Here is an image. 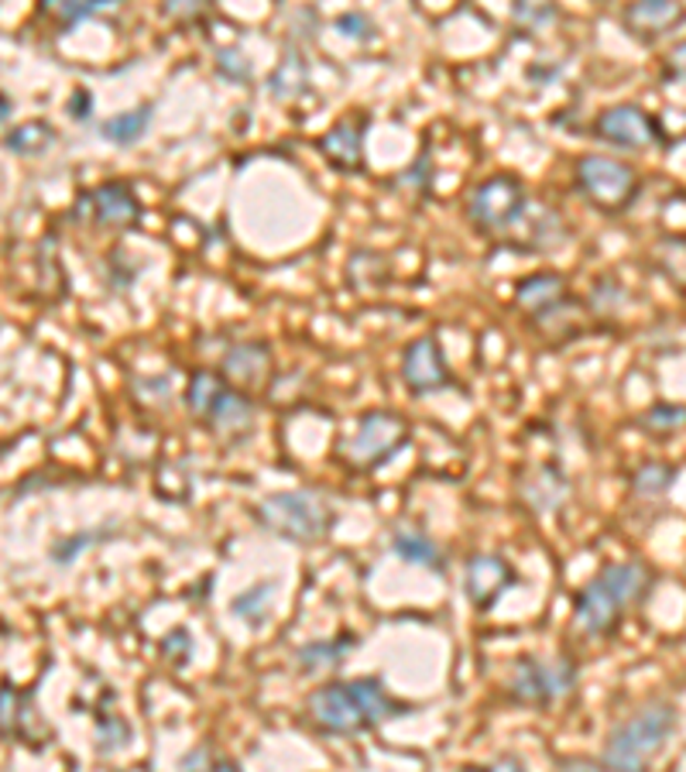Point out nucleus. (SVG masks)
<instances>
[{
    "label": "nucleus",
    "mask_w": 686,
    "mask_h": 772,
    "mask_svg": "<svg viewBox=\"0 0 686 772\" xmlns=\"http://www.w3.org/2000/svg\"><path fill=\"white\" fill-rule=\"evenodd\" d=\"M165 14L175 21H190V18L206 14V4H200V0H190V4H165Z\"/></svg>",
    "instance_id": "nucleus-38"
},
{
    "label": "nucleus",
    "mask_w": 686,
    "mask_h": 772,
    "mask_svg": "<svg viewBox=\"0 0 686 772\" xmlns=\"http://www.w3.org/2000/svg\"><path fill=\"white\" fill-rule=\"evenodd\" d=\"M649 570L642 564H608L574 598V622L587 635H604L618 625L625 608L645 591Z\"/></svg>",
    "instance_id": "nucleus-3"
},
{
    "label": "nucleus",
    "mask_w": 686,
    "mask_h": 772,
    "mask_svg": "<svg viewBox=\"0 0 686 772\" xmlns=\"http://www.w3.org/2000/svg\"><path fill=\"white\" fill-rule=\"evenodd\" d=\"M673 481H676V468H669V463H642L632 474V491L639 498H660Z\"/></svg>",
    "instance_id": "nucleus-27"
},
{
    "label": "nucleus",
    "mask_w": 686,
    "mask_h": 772,
    "mask_svg": "<svg viewBox=\"0 0 686 772\" xmlns=\"http://www.w3.org/2000/svg\"><path fill=\"white\" fill-rule=\"evenodd\" d=\"M574 182L577 190L608 213H618L632 206L635 200V190H639V179H635V169L611 159V154H583V159H577V169H574Z\"/></svg>",
    "instance_id": "nucleus-6"
},
{
    "label": "nucleus",
    "mask_w": 686,
    "mask_h": 772,
    "mask_svg": "<svg viewBox=\"0 0 686 772\" xmlns=\"http://www.w3.org/2000/svg\"><path fill=\"white\" fill-rule=\"evenodd\" d=\"M336 31L343 39H354V42H367L374 39V21L364 11H343L336 18Z\"/></svg>",
    "instance_id": "nucleus-33"
},
{
    "label": "nucleus",
    "mask_w": 686,
    "mask_h": 772,
    "mask_svg": "<svg viewBox=\"0 0 686 772\" xmlns=\"http://www.w3.org/2000/svg\"><path fill=\"white\" fill-rule=\"evenodd\" d=\"M518 491H522L525 505L536 515H549L570 498V478L559 471L556 463H539V468L522 474Z\"/></svg>",
    "instance_id": "nucleus-14"
},
{
    "label": "nucleus",
    "mask_w": 686,
    "mask_h": 772,
    "mask_svg": "<svg viewBox=\"0 0 686 772\" xmlns=\"http://www.w3.org/2000/svg\"><path fill=\"white\" fill-rule=\"evenodd\" d=\"M110 8H114V0H76V4H58V0H49L42 11L52 14L58 24H76L83 18H97V14H104Z\"/></svg>",
    "instance_id": "nucleus-29"
},
{
    "label": "nucleus",
    "mask_w": 686,
    "mask_h": 772,
    "mask_svg": "<svg viewBox=\"0 0 686 772\" xmlns=\"http://www.w3.org/2000/svg\"><path fill=\"white\" fill-rule=\"evenodd\" d=\"M55 144V131L42 120H31V124H18L14 131H8L4 148L14 154H42Z\"/></svg>",
    "instance_id": "nucleus-25"
},
{
    "label": "nucleus",
    "mask_w": 686,
    "mask_h": 772,
    "mask_svg": "<svg viewBox=\"0 0 686 772\" xmlns=\"http://www.w3.org/2000/svg\"><path fill=\"white\" fill-rule=\"evenodd\" d=\"M93 539H97V533H83V536H73V539H66L62 546H55V553H52V560L58 564V567H66V564H73L76 556H79V549L83 546H89Z\"/></svg>",
    "instance_id": "nucleus-35"
},
{
    "label": "nucleus",
    "mask_w": 686,
    "mask_h": 772,
    "mask_svg": "<svg viewBox=\"0 0 686 772\" xmlns=\"http://www.w3.org/2000/svg\"><path fill=\"white\" fill-rule=\"evenodd\" d=\"M206 426L224 440H240L244 432H251V426H255V401L244 392L227 388L224 398L216 401V409L206 416Z\"/></svg>",
    "instance_id": "nucleus-16"
},
{
    "label": "nucleus",
    "mask_w": 686,
    "mask_h": 772,
    "mask_svg": "<svg viewBox=\"0 0 686 772\" xmlns=\"http://www.w3.org/2000/svg\"><path fill=\"white\" fill-rule=\"evenodd\" d=\"M364 128H367L364 117L333 124V128L320 138L323 159L340 172H357L364 165Z\"/></svg>",
    "instance_id": "nucleus-15"
},
{
    "label": "nucleus",
    "mask_w": 686,
    "mask_h": 772,
    "mask_svg": "<svg viewBox=\"0 0 686 772\" xmlns=\"http://www.w3.org/2000/svg\"><path fill=\"white\" fill-rule=\"evenodd\" d=\"M577 663L559 656V660H533L525 656L515 663L512 673V700L525 707H549L556 700H564L577 690Z\"/></svg>",
    "instance_id": "nucleus-7"
},
{
    "label": "nucleus",
    "mask_w": 686,
    "mask_h": 772,
    "mask_svg": "<svg viewBox=\"0 0 686 772\" xmlns=\"http://www.w3.org/2000/svg\"><path fill=\"white\" fill-rule=\"evenodd\" d=\"M676 731V707L666 700H652L639 707L632 718L621 721L601 752L604 772H649L652 759H656L666 746V738Z\"/></svg>",
    "instance_id": "nucleus-2"
},
{
    "label": "nucleus",
    "mask_w": 686,
    "mask_h": 772,
    "mask_svg": "<svg viewBox=\"0 0 686 772\" xmlns=\"http://www.w3.org/2000/svg\"><path fill=\"white\" fill-rule=\"evenodd\" d=\"M401 378L416 395L443 392L453 385V375L447 367L443 347L436 336H416L409 347L401 351Z\"/></svg>",
    "instance_id": "nucleus-10"
},
{
    "label": "nucleus",
    "mask_w": 686,
    "mask_h": 772,
    "mask_svg": "<svg viewBox=\"0 0 686 772\" xmlns=\"http://www.w3.org/2000/svg\"><path fill=\"white\" fill-rule=\"evenodd\" d=\"M625 299H629V292L621 289L614 278H601V282L594 286V292H590V299H587V309L594 317H614L621 305H625Z\"/></svg>",
    "instance_id": "nucleus-30"
},
{
    "label": "nucleus",
    "mask_w": 686,
    "mask_h": 772,
    "mask_svg": "<svg viewBox=\"0 0 686 772\" xmlns=\"http://www.w3.org/2000/svg\"><path fill=\"white\" fill-rule=\"evenodd\" d=\"M354 645V639H320L299 648V666L302 673H317V669H333L340 666V660L347 656V648Z\"/></svg>",
    "instance_id": "nucleus-24"
},
{
    "label": "nucleus",
    "mask_w": 686,
    "mask_h": 772,
    "mask_svg": "<svg viewBox=\"0 0 686 772\" xmlns=\"http://www.w3.org/2000/svg\"><path fill=\"white\" fill-rule=\"evenodd\" d=\"M405 440H409V426H405V419L378 409V412L361 416L354 437L343 443L340 457L347 460L354 471H374L378 463L395 457L405 447Z\"/></svg>",
    "instance_id": "nucleus-8"
},
{
    "label": "nucleus",
    "mask_w": 686,
    "mask_h": 772,
    "mask_svg": "<svg viewBox=\"0 0 686 772\" xmlns=\"http://www.w3.org/2000/svg\"><path fill=\"white\" fill-rule=\"evenodd\" d=\"M639 426L645 432H656V437H666V432H679L686 429V406H673V401H660L649 412H642Z\"/></svg>",
    "instance_id": "nucleus-28"
},
{
    "label": "nucleus",
    "mask_w": 686,
    "mask_h": 772,
    "mask_svg": "<svg viewBox=\"0 0 686 772\" xmlns=\"http://www.w3.org/2000/svg\"><path fill=\"white\" fill-rule=\"evenodd\" d=\"M556 14H559V11H556L553 4H528V0H518L515 11H512L515 24H522V28H528V31H539V28L553 24Z\"/></svg>",
    "instance_id": "nucleus-32"
},
{
    "label": "nucleus",
    "mask_w": 686,
    "mask_h": 772,
    "mask_svg": "<svg viewBox=\"0 0 686 772\" xmlns=\"http://www.w3.org/2000/svg\"><path fill=\"white\" fill-rule=\"evenodd\" d=\"M86 203H89L93 221L104 227H135L141 216V203L135 190L128 182H117V179L97 185V190L86 196Z\"/></svg>",
    "instance_id": "nucleus-13"
},
{
    "label": "nucleus",
    "mask_w": 686,
    "mask_h": 772,
    "mask_svg": "<svg viewBox=\"0 0 686 772\" xmlns=\"http://www.w3.org/2000/svg\"><path fill=\"white\" fill-rule=\"evenodd\" d=\"M683 21H686V8L676 4V0H635V4L621 11V24L645 45L666 39Z\"/></svg>",
    "instance_id": "nucleus-12"
},
{
    "label": "nucleus",
    "mask_w": 686,
    "mask_h": 772,
    "mask_svg": "<svg viewBox=\"0 0 686 772\" xmlns=\"http://www.w3.org/2000/svg\"><path fill=\"white\" fill-rule=\"evenodd\" d=\"M525 213H528V196L515 175H491L481 185H474L471 200H467V216L484 234H505L518 227L525 221Z\"/></svg>",
    "instance_id": "nucleus-5"
},
{
    "label": "nucleus",
    "mask_w": 686,
    "mask_h": 772,
    "mask_svg": "<svg viewBox=\"0 0 686 772\" xmlns=\"http://www.w3.org/2000/svg\"><path fill=\"white\" fill-rule=\"evenodd\" d=\"M216 69H221L227 79H234V83H247L251 79V62L244 58V52H237V49H224L221 52V58H216Z\"/></svg>",
    "instance_id": "nucleus-34"
},
{
    "label": "nucleus",
    "mask_w": 686,
    "mask_h": 772,
    "mask_svg": "<svg viewBox=\"0 0 686 772\" xmlns=\"http://www.w3.org/2000/svg\"><path fill=\"white\" fill-rule=\"evenodd\" d=\"M97 741H100V752H104V755L120 752V749L131 741V728H128V721H124V718H114V715H104V718L97 721Z\"/></svg>",
    "instance_id": "nucleus-31"
},
{
    "label": "nucleus",
    "mask_w": 686,
    "mask_h": 772,
    "mask_svg": "<svg viewBox=\"0 0 686 772\" xmlns=\"http://www.w3.org/2000/svg\"><path fill=\"white\" fill-rule=\"evenodd\" d=\"M255 518L261 522V529L292 539V543H317L333 533L336 512L330 502L317 491H275L255 508Z\"/></svg>",
    "instance_id": "nucleus-4"
},
{
    "label": "nucleus",
    "mask_w": 686,
    "mask_h": 772,
    "mask_svg": "<svg viewBox=\"0 0 686 772\" xmlns=\"http://www.w3.org/2000/svg\"><path fill=\"white\" fill-rule=\"evenodd\" d=\"M66 110H69L76 120H86V117L93 114V97H89V89H76L73 97H69V104H66Z\"/></svg>",
    "instance_id": "nucleus-37"
},
{
    "label": "nucleus",
    "mask_w": 686,
    "mask_h": 772,
    "mask_svg": "<svg viewBox=\"0 0 686 772\" xmlns=\"http://www.w3.org/2000/svg\"><path fill=\"white\" fill-rule=\"evenodd\" d=\"M567 296V282L564 275H553V271H539V275H525L522 282L515 286V302L528 313H543L553 302H559Z\"/></svg>",
    "instance_id": "nucleus-18"
},
{
    "label": "nucleus",
    "mask_w": 686,
    "mask_h": 772,
    "mask_svg": "<svg viewBox=\"0 0 686 772\" xmlns=\"http://www.w3.org/2000/svg\"><path fill=\"white\" fill-rule=\"evenodd\" d=\"M556 772H601L598 762H590V759H567V762H559Z\"/></svg>",
    "instance_id": "nucleus-39"
},
{
    "label": "nucleus",
    "mask_w": 686,
    "mask_h": 772,
    "mask_svg": "<svg viewBox=\"0 0 686 772\" xmlns=\"http://www.w3.org/2000/svg\"><path fill=\"white\" fill-rule=\"evenodd\" d=\"M512 580H515V573H512V567L502 560V556L481 553V556H471V560H467L463 591H467V598H471V604L478 611H491L494 601L512 587Z\"/></svg>",
    "instance_id": "nucleus-11"
},
{
    "label": "nucleus",
    "mask_w": 686,
    "mask_h": 772,
    "mask_svg": "<svg viewBox=\"0 0 686 772\" xmlns=\"http://www.w3.org/2000/svg\"><path fill=\"white\" fill-rule=\"evenodd\" d=\"M652 261L666 275V282L686 292V237H663L652 247Z\"/></svg>",
    "instance_id": "nucleus-23"
},
{
    "label": "nucleus",
    "mask_w": 686,
    "mask_h": 772,
    "mask_svg": "<svg viewBox=\"0 0 686 772\" xmlns=\"http://www.w3.org/2000/svg\"><path fill=\"white\" fill-rule=\"evenodd\" d=\"M401 710L395 697H388L385 684L374 676L336 679L309 697V715L330 735H361L392 721Z\"/></svg>",
    "instance_id": "nucleus-1"
},
{
    "label": "nucleus",
    "mask_w": 686,
    "mask_h": 772,
    "mask_svg": "<svg viewBox=\"0 0 686 772\" xmlns=\"http://www.w3.org/2000/svg\"><path fill=\"white\" fill-rule=\"evenodd\" d=\"M271 594H275V583L268 580V583H255V587H247V591H240L237 598H234V604H231V611L237 614V618H244L247 625H261L265 618H268V601H271Z\"/></svg>",
    "instance_id": "nucleus-26"
},
{
    "label": "nucleus",
    "mask_w": 686,
    "mask_h": 772,
    "mask_svg": "<svg viewBox=\"0 0 686 772\" xmlns=\"http://www.w3.org/2000/svg\"><path fill=\"white\" fill-rule=\"evenodd\" d=\"M594 135L621 151H639L652 141H663L660 120L645 114L639 104H614L598 114L594 120Z\"/></svg>",
    "instance_id": "nucleus-9"
},
{
    "label": "nucleus",
    "mask_w": 686,
    "mask_h": 772,
    "mask_svg": "<svg viewBox=\"0 0 686 772\" xmlns=\"http://www.w3.org/2000/svg\"><path fill=\"white\" fill-rule=\"evenodd\" d=\"M151 114H154L151 104H141V107H135V110H128V114H117V117H110V120L100 124V135H104L110 144H135V141H141L144 131L151 128Z\"/></svg>",
    "instance_id": "nucleus-21"
},
{
    "label": "nucleus",
    "mask_w": 686,
    "mask_h": 772,
    "mask_svg": "<svg viewBox=\"0 0 686 772\" xmlns=\"http://www.w3.org/2000/svg\"><path fill=\"white\" fill-rule=\"evenodd\" d=\"M271 364V351L265 344H258V340H244V344H234L224 361H221V371L227 378L247 385V382H258L265 371Z\"/></svg>",
    "instance_id": "nucleus-17"
},
{
    "label": "nucleus",
    "mask_w": 686,
    "mask_h": 772,
    "mask_svg": "<svg viewBox=\"0 0 686 772\" xmlns=\"http://www.w3.org/2000/svg\"><path fill=\"white\" fill-rule=\"evenodd\" d=\"M210 772H240V765L231 762V759H216V762L210 765Z\"/></svg>",
    "instance_id": "nucleus-41"
},
{
    "label": "nucleus",
    "mask_w": 686,
    "mask_h": 772,
    "mask_svg": "<svg viewBox=\"0 0 686 772\" xmlns=\"http://www.w3.org/2000/svg\"><path fill=\"white\" fill-rule=\"evenodd\" d=\"M666 79H686V39L679 45H673V52L666 55Z\"/></svg>",
    "instance_id": "nucleus-36"
},
{
    "label": "nucleus",
    "mask_w": 686,
    "mask_h": 772,
    "mask_svg": "<svg viewBox=\"0 0 686 772\" xmlns=\"http://www.w3.org/2000/svg\"><path fill=\"white\" fill-rule=\"evenodd\" d=\"M484 772H525V765H522L515 755H502L494 765H487Z\"/></svg>",
    "instance_id": "nucleus-40"
},
{
    "label": "nucleus",
    "mask_w": 686,
    "mask_h": 772,
    "mask_svg": "<svg viewBox=\"0 0 686 772\" xmlns=\"http://www.w3.org/2000/svg\"><path fill=\"white\" fill-rule=\"evenodd\" d=\"M268 89L275 100H299L309 93V66L296 49H289L275 66V73L268 76Z\"/></svg>",
    "instance_id": "nucleus-20"
},
{
    "label": "nucleus",
    "mask_w": 686,
    "mask_h": 772,
    "mask_svg": "<svg viewBox=\"0 0 686 772\" xmlns=\"http://www.w3.org/2000/svg\"><path fill=\"white\" fill-rule=\"evenodd\" d=\"M392 553L398 556V560L412 564V567L443 570V553L436 549V543L426 533L409 529V525H398V529L392 533Z\"/></svg>",
    "instance_id": "nucleus-19"
},
{
    "label": "nucleus",
    "mask_w": 686,
    "mask_h": 772,
    "mask_svg": "<svg viewBox=\"0 0 686 772\" xmlns=\"http://www.w3.org/2000/svg\"><path fill=\"white\" fill-rule=\"evenodd\" d=\"M227 385L221 375H213V371H196V375L190 378V388H185V401H190L193 416H200L206 422V416L216 409V401L224 398Z\"/></svg>",
    "instance_id": "nucleus-22"
}]
</instances>
